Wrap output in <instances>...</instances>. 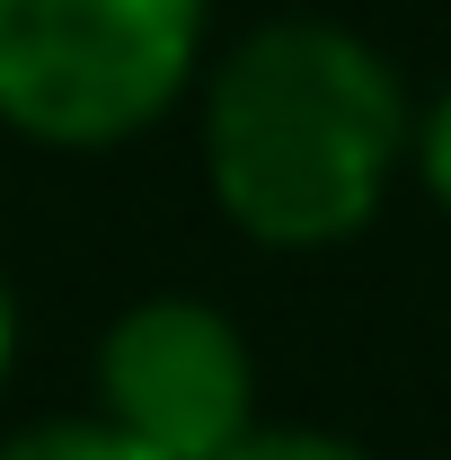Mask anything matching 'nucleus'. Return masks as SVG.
Returning <instances> with one entry per match:
<instances>
[{
  "mask_svg": "<svg viewBox=\"0 0 451 460\" xmlns=\"http://www.w3.org/2000/svg\"><path fill=\"white\" fill-rule=\"evenodd\" d=\"M416 115L398 71L354 27L275 18L239 36L204 89L213 204L257 248H337L381 213Z\"/></svg>",
  "mask_w": 451,
  "mask_h": 460,
  "instance_id": "obj_1",
  "label": "nucleus"
},
{
  "mask_svg": "<svg viewBox=\"0 0 451 460\" xmlns=\"http://www.w3.org/2000/svg\"><path fill=\"white\" fill-rule=\"evenodd\" d=\"M213 0H0V124L107 151L177 107Z\"/></svg>",
  "mask_w": 451,
  "mask_h": 460,
  "instance_id": "obj_2",
  "label": "nucleus"
},
{
  "mask_svg": "<svg viewBox=\"0 0 451 460\" xmlns=\"http://www.w3.org/2000/svg\"><path fill=\"white\" fill-rule=\"evenodd\" d=\"M98 416L160 460H222L257 434V363L213 301H133L98 345Z\"/></svg>",
  "mask_w": 451,
  "mask_h": 460,
  "instance_id": "obj_3",
  "label": "nucleus"
},
{
  "mask_svg": "<svg viewBox=\"0 0 451 460\" xmlns=\"http://www.w3.org/2000/svg\"><path fill=\"white\" fill-rule=\"evenodd\" d=\"M0 460H160V452H142L124 425H107L89 407V416H36V425H18L0 443Z\"/></svg>",
  "mask_w": 451,
  "mask_h": 460,
  "instance_id": "obj_4",
  "label": "nucleus"
},
{
  "mask_svg": "<svg viewBox=\"0 0 451 460\" xmlns=\"http://www.w3.org/2000/svg\"><path fill=\"white\" fill-rule=\"evenodd\" d=\"M222 460H372V452L345 443V434H310V425H257V434H239Z\"/></svg>",
  "mask_w": 451,
  "mask_h": 460,
  "instance_id": "obj_5",
  "label": "nucleus"
},
{
  "mask_svg": "<svg viewBox=\"0 0 451 460\" xmlns=\"http://www.w3.org/2000/svg\"><path fill=\"white\" fill-rule=\"evenodd\" d=\"M416 169H425V186H434V204L451 213V89L416 115Z\"/></svg>",
  "mask_w": 451,
  "mask_h": 460,
  "instance_id": "obj_6",
  "label": "nucleus"
},
{
  "mask_svg": "<svg viewBox=\"0 0 451 460\" xmlns=\"http://www.w3.org/2000/svg\"><path fill=\"white\" fill-rule=\"evenodd\" d=\"M9 363H18V301L0 284V381H9Z\"/></svg>",
  "mask_w": 451,
  "mask_h": 460,
  "instance_id": "obj_7",
  "label": "nucleus"
}]
</instances>
